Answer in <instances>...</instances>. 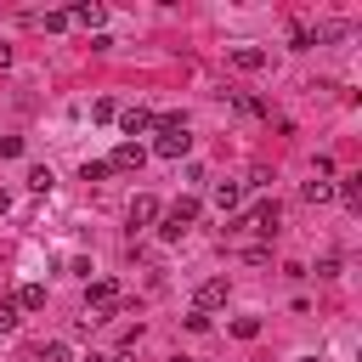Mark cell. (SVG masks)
Here are the masks:
<instances>
[{
    "mask_svg": "<svg viewBox=\"0 0 362 362\" xmlns=\"http://www.w3.org/2000/svg\"><path fill=\"white\" fill-rule=\"evenodd\" d=\"M187 147H192V136H187V119L181 113L153 119V153L158 158H187Z\"/></svg>",
    "mask_w": 362,
    "mask_h": 362,
    "instance_id": "obj_1",
    "label": "cell"
},
{
    "mask_svg": "<svg viewBox=\"0 0 362 362\" xmlns=\"http://www.w3.org/2000/svg\"><path fill=\"white\" fill-rule=\"evenodd\" d=\"M85 305L96 311L90 322H102V317H113V311H124V294H119V283H113V277H96V283L85 288Z\"/></svg>",
    "mask_w": 362,
    "mask_h": 362,
    "instance_id": "obj_2",
    "label": "cell"
},
{
    "mask_svg": "<svg viewBox=\"0 0 362 362\" xmlns=\"http://www.w3.org/2000/svg\"><path fill=\"white\" fill-rule=\"evenodd\" d=\"M277 221H283L277 198H260V204H255V215H249V232H260V238H277Z\"/></svg>",
    "mask_w": 362,
    "mask_h": 362,
    "instance_id": "obj_3",
    "label": "cell"
},
{
    "mask_svg": "<svg viewBox=\"0 0 362 362\" xmlns=\"http://www.w3.org/2000/svg\"><path fill=\"white\" fill-rule=\"evenodd\" d=\"M119 130H124V136H147V130H153V113H147V107H124V113H119Z\"/></svg>",
    "mask_w": 362,
    "mask_h": 362,
    "instance_id": "obj_4",
    "label": "cell"
},
{
    "mask_svg": "<svg viewBox=\"0 0 362 362\" xmlns=\"http://www.w3.org/2000/svg\"><path fill=\"white\" fill-rule=\"evenodd\" d=\"M215 305H226V277H209V283L198 288V305H192V311H215Z\"/></svg>",
    "mask_w": 362,
    "mask_h": 362,
    "instance_id": "obj_5",
    "label": "cell"
},
{
    "mask_svg": "<svg viewBox=\"0 0 362 362\" xmlns=\"http://www.w3.org/2000/svg\"><path fill=\"white\" fill-rule=\"evenodd\" d=\"M141 158H147V153H141L136 141H124V147H113V158H107V170H141Z\"/></svg>",
    "mask_w": 362,
    "mask_h": 362,
    "instance_id": "obj_6",
    "label": "cell"
},
{
    "mask_svg": "<svg viewBox=\"0 0 362 362\" xmlns=\"http://www.w3.org/2000/svg\"><path fill=\"white\" fill-rule=\"evenodd\" d=\"M68 23H79V28H102V23H107V11L85 0V6H74V11H68Z\"/></svg>",
    "mask_w": 362,
    "mask_h": 362,
    "instance_id": "obj_7",
    "label": "cell"
},
{
    "mask_svg": "<svg viewBox=\"0 0 362 362\" xmlns=\"http://www.w3.org/2000/svg\"><path fill=\"white\" fill-rule=\"evenodd\" d=\"M232 68L255 74V68H266V51H260V45H238V51H232Z\"/></svg>",
    "mask_w": 362,
    "mask_h": 362,
    "instance_id": "obj_8",
    "label": "cell"
},
{
    "mask_svg": "<svg viewBox=\"0 0 362 362\" xmlns=\"http://www.w3.org/2000/svg\"><path fill=\"white\" fill-rule=\"evenodd\" d=\"M153 221H158V198H147V192H141V198L130 204V226H153Z\"/></svg>",
    "mask_w": 362,
    "mask_h": 362,
    "instance_id": "obj_9",
    "label": "cell"
},
{
    "mask_svg": "<svg viewBox=\"0 0 362 362\" xmlns=\"http://www.w3.org/2000/svg\"><path fill=\"white\" fill-rule=\"evenodd\" d=\"M17 311H45V283H23L17 288Z\"/></svg>",
    "mask_w": 362,
    "mask_h": 362,
    "instance_id": "obj_10",
    "label": "cell"
},
{
    "mask_svg": "<svg viewBox=\"0 0 362 362\" xmlns=\"http://www.w3.org/2000/svg\"><path fill=\"white\" fill-rule=\"evenodd\" d=\"M215 204H221V209H238V204H243V187H238V181H215Z\"/></svg>",
    "mask_w": 362,
    "mask_h": 362,
    "instance_id": "obj_11",
    "label": "cell"
},
{
    "mask_svg": "<svg viewBox=\"0 0 362 362\" xmlns=\"http://www.w3.org/2000/svg\"><path fill=\"white\" fill-rule=\"evenodd\" d=\"M170 221H175V226H192V221H198V198H175V204H170Z\"/></svg>",
    "mask_w": 362,
    "mask_h": 362,
    "instance_id": "obj_12",
    "label": "cell"
},
{
    "mask_svg": "<svg viewBox=\"0 0 362 362\" xmlns=\"http://www.w3.org/2000/svg\"><path fill=\"white\" fill-rule=\"evenodd\" d=\"M339 198H345L351 209H362V175H345V181H339Z\"/></svg>",
    "mask_w": 362,
    "mask_h": 362,
    "instance_id": "obj_13",
    "label": "cell"
},
{
    "mask_svg": "<svg viewBox=\"0 0 362 362\" xmlns=\"http://www.w3.org/2000/svg\"><path fill=\"white\" fill-rule=\"evenodd\" d=\"M34 362H68V339H45Z\"/></svg>",
    "mask_w": 362,
    "mask_h": 362,
    "instance_id": "obj_14",
    "label": "cell"
},
{
    "mask_svg": "<svg viewBox=\"0 0 362 362\" xmlns=\"http://www.w3.org/2000/svg\"><path fill=\"white\" fill-rule=\"evenodd\" d=\"M28 187H34V192H51V187H57V175H51L45 164H34V170H28Z\"/></svg>",
    "mask_w": 362,
    "mask_h": 362,
    "instance_id": "obj_15",
    "label": "cell"
},
{
    "mask_svg": "<svg viewBox=\"0 0 362 362\" xmlns=\"http://www.w3.org/2000/svg\"><path fill=\"white\" fill-rule=\"evenodd\" d=\"M90 119H96V124H107V119H119V102H113V96H102V102L90 107Z\"/></svg>",
    "mask_w": 362,
    "mask_h": 362,
    "instance_id": "obj_16",
    "label": "cell"
},
{
    "mask_svg": "<svg viewBox=\"0 0 362 362\" xmlns=\"http://www.w3.org/2000/svg\"><path fill=\"white\" fill-rule=\"evenodd\" d=\"M23 317H17V300H0V334H11Z\"/></svg>",
    "mask_w": 362,
    "mask_h": 362,
    "instance_id": "obj_17",
    "label": "cell"
},
{
    "mask_svg": "<svg viewBox=\"0 0 362 362\" xmlns=\"http://www.w3.org/2000/svg\"><path fill=\"white\" fill-rule=\"evenodd\" d=\"M305 198H311V204H328L334 187H328V181H305Z\"/></svg>",
    "mask_w": 362,
    "mask_h": 362,
    "instance_id": "obj_18",
    "label": "cell"
},
{
    "mask_svg": "<svg viewBox=\"0 0 362 362\" xmlns=\"http://www.w3.org/2000/svg\"><path fill=\"white\" fill-rule=\"evenodd\" d=\"M232 334H238V339H255V334H260V317H238Z\"/></svg>",
    "mask_w": 362,
    "mask_h": 362,
    "instance_id": "obj_19",
    "label": "cell"
},
{
    "mask_svg": "<svg viewBox=\"0 0 362 362\" xmlns=\"http://www.w3.org/2000/svg\"><path fill=\"white\" fill-rule=\"evenodd\" d=\"M288 45H294V51H305V45H311V28H305V23H294V28H288Z\"/></svg>",
    "mask_w": 362,
    "mask_h": 362,
    "instance_id": "obj_20",
    "label": "cell"
},
{
    "mask_svg": "<svg viewBox=\"0 0 362 362\" xmlns=\"http://www.w3.org/2000/svg\"><path fill=\"white\" fill-rule=\"evenodd\" d=\"M79 175H85V181H102V175H107V158H85V170H79Z\"/></svg>",
    "mask_w": 362,
    "mask_h": 362,
    "instance_id": "obj_21",
    "label": "cell"
},
{
    "mask_svg": "<svg viewBox=\"0 0 362 362\" xmlns=\"http://www.w3.org/2000/svg\"><path fill=\"white\" fill-rule=\"evenodd\" d=\"M181 232H187V226H175V221H170V215H164V221H158V238H164V243H175V238H181Z\"/></svg>",
    "mask_w": 362,
    "mask_h": 362,
    "instance_id": "obj_22",
    "label": "cell"
},
{
    "mask_svg": "<svg viewBox=\"0 0 362 362\" xmlns=\"http://www.w3.org/2000/svg\"><path fill=\"white\" fill-rule=\"evenodd\" d=\"M0 153H6V158H17V153H23V136H0Z\"/></svg>",
    "mask_w": 362,
    "mask_h": 362,
    "instance_id": "obj_23",
    "label": "cell"
},
{
    "mask_svg": "<svg viewBox=\"0 0 362 362\" xmlns=\"http://www.w3.org/2000/svg\"><path fill=\"white\" fill-rule=\"evenodd\" d=\"M6 209H11V192H6V187H0V215H6Z\"/></svg>",
    "mask_w": 362,
    "mask_h": 362,
    "instance_id": "obj_24",
    "label": "cell"
},
{
    "mask_svg": "<svg viewBox=\"0 0 362 362\" xmlns=\"http://www.w3.org/2000/svg\"><path fill=\"white\" fill-rule=\"evenodd\" d=\"M107 362H130V351H119V356H107Z\"/></svg>",
    "mask_w": 362,
    "mask_h": 362,
    "instance_id": "obj_25",
    "label": "cell"
},
{
    "mask_svg": "<svg viewBox=\"0 0 362 362\" xmlns=\"http://www.w3.org/2000/svg\"><path fill=\"white\" fill-rule=\"evenodd\" d=\"M300 362H317V356H300Z\"/></svg>",
    "mask_w": 362,
    "mask_h": 362,
    "instance_id": "obj_26",
    "label": "cell"
}]
</instances>
